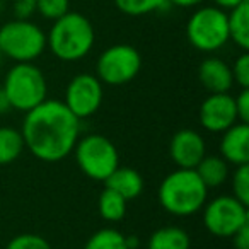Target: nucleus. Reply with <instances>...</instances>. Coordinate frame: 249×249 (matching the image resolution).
Segmentation results:
<instances>
[{
	"label": "nucleus",
	"instance_id": "nucleus-1",
	"mask_svg": "<svg viewBox=\"0 0 249 249\" xmlns=\"http://www.w3.org/2000/svg\"><path fill=\"white\" fill-rule=\"evenodd\" d=\"M24 145L43 162H60L72 154L80 137V120L63 101L45 99L22 120Z\"/></svg>",
	"mask_w": 249,
	"mask_h": 249
},
{
	"label": "nucleus",
	"instance_id": "nucleus-2",
	"mask_svg": "<svg viewBox=\"0 0 249 249\" xmlns=\"http://www.w3.org/2000/svg\"><path fill=\"white\" fill-rule=\"evenodd\" d=\"M159 203L174 217H190L207 203L208 188L195 169H179L169 173L159 184Z\"/></svg>",
	"mask_w": 249,
	"mask_h": 249
},
{
	"label": "nucleus",
	"instance_id": "nucleus-3",
	"mask_svg": "<svg viewBox=\"0 0 249 249\" xmlns=\"http://www.w3.org/2000/svg\"><path fill=\"white\" fill-rule=\"evenodd\" d=\"M96 33L90 21L80 12H67L53 21L46 35V48L62 62H79L90 53Z\"/></svg>",
	"mask_w": 249,
	"mask_h": 249
},
{
	"label": "nucleus",
	"instance_id": "nucleus-4",
	"mask_svg": "<svg viewBox=\"0 0 249 249\" xmlns=\"http://www.w3.org/2000/svg\"><path fill=\"white\" fill-rule=\"evenodd\" d=\"M2 89L9 97L12 109L28 113L46 99L48 84L39 67L33 62H26L16 63L9 70Z\"/></svg>",
	"mask_w": 249,
	"mask_h": 249
},
{
	"label": "nucleus",
	"instance_id": "nucleus-5",
	"mask_svg": "<svg viewBox=\"0 0 249 249\" xmlns=\"http://www.w3.org/2000/svg\"><path fill=\"white\" fill-rule=\"evenodd\" d=\"M73 156L79 169L94 181H106L107 176L120 166V154L107 137L99 133H90L79 137Z\"/></svg>",
	"mask_w": 249,
	"mask_h": 249
},
{
	"label": "nucleus",
	"instance_id": "nucleus-6",
	"mask_svg": "<svg viewBox=\"0 0 249 249\" xmlns=\"http://www.w3.org/2000/svg\"><path fill=\"white\" fill-rule=\"evenodd\" d=\"M45 48L46 35L35 22L14 19L0 28V50L16 63L35 62Z\"/></svg>",
	"mask_w": 249,
	"mask_h": 249
},
{
	"label": "nucleus",
	"instance_id": "nucleus-7",
	"mask_svg": "<svg viewBox=\"0 0 249 249\" xmlns=\"http://www.w3.org/2000/svg\"><path fill=\"white\" fill-rule=\"evenodd\" d=\"M186 38L195 50L212 53L224 48L229 41V24L225 11L218 7H201L191 14L186 24Z\"/></svg>",
	"mask_w": 249,
	"mask_h": 249
},
{
	"label": "nucleus",
	"instance_id": "nucleus-8",
	"mask_svg": "<svg viewBox=\"0 0 249 249\" xmlns=\"http://www.w3.org/2000/svg\"><path fill=\"white\" fill-rule=\"evenodd\" d=\"M142 69V56L132 45H113L99 55L96 77L107 86H124L132 82Z\"/></svg>",
	"mask_w": 249,
	"mask_h": 249
},
{
	"label": "nucleus",
	"instance_id": "nucleus-9",
	"mask_svg": "<svg viewBox=\"0 0 249 249\" xmlns=\"http://www.w3.org/2000/svg\"><path fill=\"white\" fill-rule=\"evenodd\" d=\"M203 225L217 237H232L246 224H249L248 205L234 195H220L203 205Z\"/></svg>",
	"mask_w": 249,
	"mask_h": 249
},
{
	"label": "nucleus",
	"instance_id": "nucleus-10",
	"mask_svg": "<svg viewBox=\"0 0 249 249\" xmlns=\"http://www.w3.org/2000/svg\"><path fill=\"white\" fill-rule=\"evenodd\" d=\"M103 82L94 73H79L67 84L63 104L79 120H84L96 114L103 104Z\"/></svg>",
	"mask_w": 249,
	"mask_h": 249
},
{
	"label": "nucleus",
	"instance_id": "nucleus-11",
	"mask_svg": "<svg viewBox=\"0 0 249 249\" xmlns=\"http://www.w3.org/2000/svg\"><path fill=\"white\" fill-rule=\"evenodd\" d=\"M234 96L229 92L210 94L200 106V124L210 133H222L237 123Z\"/></svg>",
	"mask_w": 249,
	"mask_h": 249
},
{
	"label": "nucleus",
	"instance_id": "nucleus-12",
	"mask_svg": "<svg viewBox=\"0 0 249 249\" xmlns=\"http://www.w3.org/2000/svg\"><path fill=\"white\" fill-rule=\"evenodd\" d=\"M169 156L179 169H195L207 156V143L198 132L183 128L174 133L171 139Z\"/></svg>",
	"mask_w": 249,
	"mask_h": 249
},
{
	"label": "nucleus",
	"instance_id": "nucleus-13",
	"mask_svg": "<svg viewBox=\"0 0 249 249\" xmlns=\"http://www.w3.org/2000/svg\"><path fill=\"white\" fill-rule=\"evenodd\" d=\"M220 157L227 164L242 166L249 164V123L237 121L222 132L220 139Z\"/></svg>",
	"mask_w": 249,
	"mask_h": 249
},
{
	"label": "nucleus",
	"instance_id": "nucleus-14",
	"mask_svg": "<svg viewBox=\"0 0 249 249\" xmlns=\"http://www.w3.org/2000/svg\"><path fill=\"white\" fill-rule=\"evenodd\" d=\"M198 79L210 94L229 92L234 86L231 65L217 56H208L198 67Z\"/></svg>",
	"mask_w": 249,
	"mask_h": 249
},
{
	"label": "nucleus",
	"instance_id": "nucleus-15",
	"mask_svg": "<svg viewBox=\"0 0 249 249\" xmlns=\"http://www.w3.org/2000/svg\"><path fill=\"white\" fill-rule=\"evenodd\" d=\"M106 188L116 191L118 195L124 198L126 201L135 200L142 195L143 191V178L133 167H126V166H118L113 173L107 176V179L104 181Z\"/></svg>",
	"mask_w": 249,
	"mask_h": 249
},
{
	"label": "nucleus",
	"instance_id": "nucleus-16",
	"mask_svg": "<svg viewBox=\"0 0 249 249\" xmlns=\"http://www.w3.org/2000/svg\"><path fill=\"white\" fill-rule=\"evenodd\" d=\"M229 39L235 43L242 52L249 50V2L244 0L227 14Z\"/></svg>",
	"mask_w": 249,
	"mask_h": 249
},
{
	"label": "nucleus",
	"instance_id": "nucleus-17",
	"mask_svg": "<svg viewBox=\"0 0 249 249\" xmlns=\"http://www.w3.org/2000/svg\"><path fill=\"white\" fill-rule=\"evenodd\" d=\"M190 234L176 225L154 231L147 242V249H190Z\"/></svg>",
	"mask_w": 249,
	"mask_h": 249
},
{
	"label": "nucleus",
	"instance_id": "nucleus-18",
	"mask_svg": "<svg viewBox=\"0 0 249 249\" xmlns=\"http://www.w3.org/2000/svg\"><path fill=\"white\" fill-rule=\"evenodd\" d=\"M195 171L208 190L222 186L229 178V164L220 156H205Z\"/></svg>",
	"mask_w": 249,
	"mask_h": 249
},
{
	"label": "nucleus",
	"instance_id": "nucleus-19",
	"mask_svg": "<svg viewBox=\"0 0 249 249\" xmlns=\"http://www.w3.org/2000/svg\"><path fill=\"white\" fill-rule=\"evenodd\" d=\"M24 149L21 130L14 126H0V166H7L18 160Z\"/></svg>",
	"mask_w": 249,
	"mask_h": 249
},
{
	"label": "nucleus",
	"instance_id": "nucleus-20",
	"mask_svg": "<svg viewBox=\"0 0 249 249\" xmlns=\"http://www.w3.org/2000/svg\"><path fill=\"white\" fill-rule=\"evenodd\" d=\"M126 203L128 201L121 195H118L116 191L104 188L99 200H97V210L106 222H120L126 215Z\"/></svg>",
	"mask_w": 249,
	"mask_h": 249
},
{
	"label": "nucleus",
	"instance_id": "nucleus-21",
	"mask_svg": "<svg viewBox=\"0 0 249 249\" xmlns=\"http://www.w3.org/2000/svg\"><path fill=\"white\" fill-rule=\"evenodd\" d=\"M84 249H126L124 234L113 227L99 229L90 235Z\"/></svg>",
	"mask_w": 249,
	"mask_h": 249
},
{
	"label": "nucleus",
	"instance_id": "nucleus-22",
	"mask_svg": "<svg viewBox=\"0 0 249 249\" xmlns=\"http://www.w3.org/2000/svg\"><path fill=\"white\" fill-rule=\"evenodd\" d=\"M114 4L123 14L139 18L164 9L167 5V0H114Z\"/></svg>",
	"mask_w": 249,
	"mask_h": 249
},
{
	"label": "nucleus",
	"instance_id": "nucleus-23",
	"mask_svg": "<svg viewBox=\"0 0 249 249\" xmlns=\"http://www.w3.org/2000/svg\"><path fill=\"white\" fill-rule=\"evenodd\" d=\"M232 195L244 205H249V164L235 166V173L232 174Z\"/></svg>",
	"mask_w": 249,
	"mask_h": 249
},
{
	"label": "nucleus",
	"instance_id": "nucleus-24",
	"mask_svg": "<svg viewBox=\"0 0 249 249\" xmlns=\"http://www.w3.org/2000/svg\"><path fill=\"white\" fill-rule=\"evenodd\" d=\"M70 11L69 0H36V12L50 21H56Z\"/></svg>",
	"mask_w": 249,
	"mask_h": 249
},
{
	"label": "nucleus",
	"instance_id": "nucleus-25",
	"mask_svg": "<svg viewBox=\"0 0 249 249\" xmlns=\"http://www.w3.org/2000/svg\"><path fill=\"white\" fill-rule=\"evenodd\" d=\"M5 249H52L50 242L38 234H19L9 241Z\"/></svg>",
	"mask_w": 249,
	"mask_h": 249
},
{
	"label": "nucleus",
	"instance_id": "nucleus-26",
	"mask_svg": "<svg viewBox=\"0 0 249 249\" xmlns=\"http://www.w3.org/2000/svg\"><path fill=\"white\" fill-rule=\"evenodd\" d=\"M234 82L241 89H249V53L242 52L231 67Z\"/></svg>",
	"mask_w": 249,
	"mask_h": 249
},
{
	"label": "nucleus",
	"instance_id": "nucleus-27",
	"mask_svg": "<svg viewBox=\"0 0 249 249\" xmlns=\"http://www.w3.org/2000/svg\"><path fill=\"white\" fill-rule=\"evenodd\" d=\"M237 120L242 123H249V89H241V92L234 97Z\"/></svg>",
	"mask_w": 249,
	"mask_h": 249
},
{
	"label": "nucleus",
	"instance_id": "nucleus-28",
	"mask_svg": "<svg viewBox=\"0 0 249 249\" xmlns=\"http://www.w3.org/2000/svg\"><path fill=\"white\" fill-rule=\"evenodd\" d=\"M36 12V0H14V14L16 19L29 21Z\"/></svg>",
	"mask_w": 249,
	"mask_h": 249
},
{
	"label": "nucleus",
	"instance_id": "nucleus-29",
	"mask_svg": "<svg viewBox=\"0 0 249 249\" xmlns=\"http://www.w3.org/2000/svg\"><path fill=\"white\" fill-rule=\"evenodd\" d=\"M231 239L235 249H249V224H246L244 227L239 229Z\"/></svg>",
	"mask_w": 249,
	"mask_h": 249
},
{
	"label": "nucleus",
	"instance_id": "nucleus-30",
	"mask_svg": "<svg viewBox=\"0 0 249 249\" xmlns=\"http://www.w3.org/2000/svg\"><path fill=\"white\" fill-rule=\"evenodd\" d=\"M215 4V7L222 9V11H231V9L237 7L239 4H242L244 0H212Z\"/></svg>",
	"mask_w": 249,
	"mask_h": 249
},
{
	"label": "nucleus",
	"instance_id": "nucleus-31",
	"mask_svg": "<svg viewBox=\"0 0 249 249\" xmlns=\"http://www.w3.org/2000/svg\"><path fill=\"white\" fill-rule=\"evenodd\" d=\"M203 0H167V4H173L176 7H195V5H200Z\"/></svg>",
	"mask_w": 249,
	"mask_h": 249
},
{
	"label": "nucleus",
	"instance_id": "nucleus-32",
	"mask_svg": "<svg viewBox=\"0 0 249 249\" xmlns=\"http://www.w3.org/2000/svg\"><path fill=\"white\" fill-rule=\"evenodd\" d=\"M9 111H12V106L9 103V97L5 96L4 89L0 87V114H7Z\"/></svg>",
	"mask_w": 249,
	"mask_h": 249
},
{
	"label": "nucleus",
	"instance_id": "nucleus-33",
	"mask_svg": "<svg viewBox=\"0 0 249 249\" xmlns=\"http://www.w3.org/2000/svg\"><path fill=\"white\" fill-rule=\"evenodd\" d=\"M124 244H126V249H139L140 248V237H137L135 234L124 235Z\"/></svg>",
	"mask_w": 249,
	"mask_h": 249
},
{
	"label": "nucleus",
	"instance_id": "nucleus-34",
	"mask_svg": "<svg viewBox=\"0 0 249 249\" xmlns=\"http://www.w3.org/2000/svg\"><path fill=\"white\" fill-rule=\"evenodd\" d=\"M2 58H4V53H2V50H0V62H2Z\"/></svg>",
	"mask_w": 249,
	"mask_h": 249
}]
</instances>
